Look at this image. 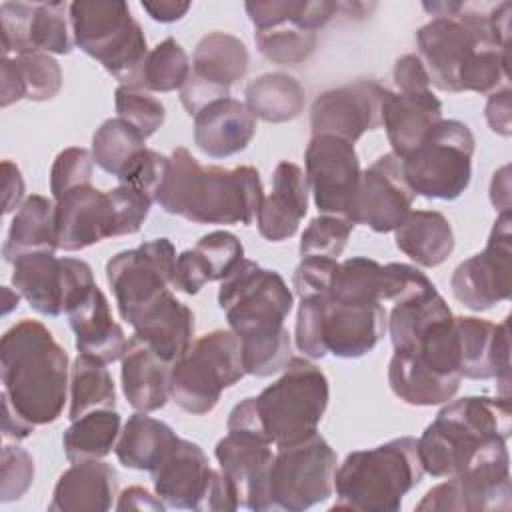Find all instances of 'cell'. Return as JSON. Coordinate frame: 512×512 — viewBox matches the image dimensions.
Here are the masks:
<instances>
[{
	"instance_id": "74e56055",
	"label": "cell",
	"mask_w": 512,
	"mask_h": 512,
	"mask_svg": "<svg viewBox=\"0 0 512 512\" xmlns=\"http://www.w3.org/2000/svg\"><path fill=\"white\" fill-rule=\"evenodd\" d=\"M462 380L442 378L420 366L404 352H394L388 364L392 392L410 406H436L452 400Z\"/></svg>"
},
{
	"instance_id": "003e7915",
	"label": "cell",
	"mask_w": 512,
	"mask_h": 512,
	"mask_svg": "<svg viewBox=\"0 0 512 512\" xmlns=\"http://www.w3.org/2000/svg\"><path fill=\"white\" fill-rule=\"evenodd\" d=\"M2 296H4V306H2V314L6 316L12 308H16L18 306V302H20V294L16 292V290H10L8 286H4L2 288Z\"/></svg>"
},
{
	"instance_id": "4fadbf2b",
	"label": "cell",
	"mask_w": 512,
	"mask_h": 512,
	"mask_svg": "<svg viewBox=\"0 0 512 512\" xmlns=\"http://www.w3.org/2000/svg\"><path fill=\"white\" fill-rule=\"evenodd\" d=\"M94 274L80 258H56L54 252H30L12 262V286L42 316L68 312L92 286Z\"/></svg>"
},
{
	"instance_id": "603a6c76",
	"label": "cell",
	"mask_w": 512,
	"mask_h": 512,
	"mask_svg": "<svg viewBox=\"0 0 512 512\" xmlns=\"http://www.w3.org/2000/svg\"><path fill=\"white\" fill-rule=\"evenodd\" d=\"M54 202L58 250L78 252L106 238H116V216L108 190L102 192L86 184Z\"/></svg>"
},
{
	"instance_id": "d6a6232c",
	"label": "cell",
	"mask_w": 512,
	"mask_h": 512,
	"mask_svg": "<svg viewBox=\"0 0 512 512\" xmlns=\"http://www.w3.org/2000/svg\"><path fill=\"white\" fill-rule=\"evenodd\" d=\"M122 392L136 412H156L170 400V370L172 364L154 354L136 336L128 340L120 358Z\"/></svg>"
},
{
	"instance_id": "7a4b0ae2",
	"label": "cell",
	"mask_w": 512,
	"mask_h": 512,
	"mask_svg": "<svg viewBox=\"0 0 512 512\" xmlns=\"http://www.w3.org/2000/svg\"><path fill=\"white\" fill-rule=\"evenodd\" d=\"M2 396L34 426L56 422L70 396L66 350L38 320L24 318L0 338Z\"/></svg>"
},
{
	"instance_id": "6125c7cd",
	"label": "cell",
	"mask_w": 512,
	"mask_h": 512,
	"mask_svg": "<svg viewBox=\"0 0 512 512\" xmlns=\"http://www.w3.org/2000/svg\"><path fill=\"white\" fill-rule=\"evenodd\" d=\"M0 106L6 108L18 100H24V88L20 82L18 68L14 64V58L2 56V66H0Z\"/></svg>"
},
{
	"instance_id": "bcb514c9",
	"label": "cell",
	"mask_w": 512,
	"mask_h": 512,
	"mask_svg": "<svg viewBox=\"0 0 512 512\" xmlns=\"http://www.w3.org/2000/svg\"><path fill=\"white\" fill-rule=\"evenodd\" d=\"M14 64L20 74L24 98L32 102H44L54 98L62 88L60 64L44 52H30L14 56Z\"/></svg>"
},
{
	"instance_id": "7c38bea8",
	"label": "cell",
	"mask_w": 512,
	"mask_h": 512,
	"mask_svg": "<svg viewBox=\"0 0 512 512\" xmlns=\"http://www.w3.org/2000/svg\"><path fill=\"white\" fill-rule=\"evenodd\" d=\"M176 248L168 238H152L138 248L114 254L106 264V280L124 322H132L172 288Z\"/></svg>"
},
{
	"instance_id": "484cf974",
	"label": "cell",
	"mask_w": 512,
	"mask_h": 512,
	"mask_svg": "<svg viewBox=\"0 0 512 512\" xmlns=\"http://www.w3.org/2000/svg\"><path fill=\"white\" fill-rule=\"evenodd\" d=\"M254 24V40L264 58L276 64H300L318 44V34L298 28L292 20L294 0H252L244 4Z\"/></svg>"
},
{
	"instance_id": "7dc6e473",
	"label": "cell",
	"mask_w": 512,
	"mask_h": 512,
	"mask_svg": "<svg viewBox=\"0 0 512 512\" xmlns=\"http://www.w3.org/2000/svg\"><path fill=\"white\" fill-rule=\"evenodd\" d=\"M354 224L340 216L320 214L302 232L300 238V256H322V258H334L344 252L348 238L352 234Z\"/></svg>"
},
{
	"instance_id": "816d5d0a",
	"label": "cell",
	"mask_w": 512,
	"mask_h": 512,
	"mask_svg": "<svg viewBox=\"0 0 512 512\" xmlns=\"http://www.w3.org/2000/svg\"><path fill=\"white\" fill-rule=\"evenodd\" d=\"M168 166H170V156H164L152 148H144L136 156V160L128 166V170L118 178V182L140 190L142 194H146L156 202V196L164 184Z\"/></svg>"
},
{
	"instance_id": "f5cc1de1",
	"label": "cell",
	"mask_w": 512,
	"mask_h": 512,
	"mask_svg": "<svg viewBox=\"0 0 512 512\" xmlns=\"http://www.w3.org/2000/svg\"><path fill=\"white\" fill-rule=\"evenodd\" d=\"M194 248L204 256V260L210 266L212 278L222 280L228 276V272L244 258V248L238 236L226 230H214L204 234Z\"/></svg>"
},
{
	"instance_id": "44dd1931",
	"label": "cell",
	"mask_w": 512,
	"mask_h": 512,
	"mask_svg": "<svg viewBox=\"0 0 512 512\" xmlns=\"http://www.w3.org/2000/svg\"><path fill=\"white\" fill-rule=\"evenodd\" d=\"M214 454L220 470L236 490L240 508L268 512V478L274 462L272 442L252 430L228 428Z\"/></svg>"
},
{
	"instance_id": "9f6ffc18",
	"label": "cell",
	"mask_w": 512,
	"mask_h": 512,
	"mask_svg": "<svg viewBox=\"0 0 512 512\" xmlns=\"http://www.w3.org/2000/svg\"><path fill=\"white\" fill-rule=\"evenodd\" d=\"M208 282H214L210 266L194 246L176 256L174 274H172V288H176V290H180L188 296H194Z\"/></svg>"
},
{
	"instance_id": "7402d4cb",
	"label": "cell",
	"mask_w": 512,
	"mask_h": 512,
	"mask_svg": "<svg viewBox=\"0 0 512 512\" xmlns=\"http://www.w3.org/2000/svg\"><path fill=\"white\" fill-rule=\"evenodd\" d=\"M510 318L494 324L478 316H454L460 374L470 380L496 378L500 396L510 400Z\"/></svg>"
},
{
	"instance_id": "3957f363",
	"label": "cell",
	"mask_w": 512,
	"mask_h": 512,
	"mask_svg": "<svg viewBox=\"0 0 512 512\" xmlns=\"http://www.w3.org/2000/svg\"><path fill=\"white\" fill-rule=\"evenodd\" d=\"M264 200L254 166H202L184 146L174 148L164 184L156 196L160 208L196 224L250 226Z\"/></svg>"
},
{
	"instance_id": "7bdbcfd3",
	"label": "cell",
	"mask_w": 512,
	"mask_h": 512,
	"mask_svg": "<svg viewBox=\"0 0 512 512\" xmlns=\"http://www.w3.org/2000/svg\"><path fill=\"white\" fill-rule=\"evenodd\" d=\"M190 72L192 64L186 50L176 38H166L148 52L138 88H144L148 92L182 90Z\"/></svg>"
},
{
	"instance_id": "e0dca14e",
	"label": "cell",
	"mask_w": 512,
	"mask_h": 512,
	"mask_svg": "<svg viewBox=\"0 0 512 512\" xmlns=\"http://www.w3.org/2000/svg\"><path fill=\"white\" fill-rule=\"evenodd\" d=\"M304 164L318 212L350 220L362 174L354 144L330 134L312 136L304 152Z\"/></svg>"
},
{
	"instance_id": "be15d7a7",
	"label": "cell",
	"mask_w": 512,
	"mask_h": 512,
	"mask_svg": "<svg viewBox=\"0 0 512 512\" xmlns=\"http://www.w3.org/2000/svg\"><path fill=\"white\" fill-rule=\"evenodd\" d=\"M34 428L36 426L16 412V408L2 396V438L6 442H20L26 440Z\"/></svg>"
},
{
	"instance_id": "2e32d148",
	"label": "cell",
	"mask_w": 512,
	"mask_h": 512,
	"mask_svg": "<svg viewBox=\"0 0 512 512\" xmlns=\"http://www.w3.org/2000/svg\"><path fill=\"white\" fill-rule=\"evenodd\" d=\"M512 480L508 452L480 460L430 488L416 504L418 512H492L510 510Z\"/></svg>"
},
{
	"instance_id": "f546056e",
	"label": "cell",
	"mask_w": 512,
	"mask_h": 512,
	"mask_svg": "<svg viewBox=\"0 0 512 512\" xmlns=\"http://www.w3.org/2000/svg\"><path fill=\"white\" fill-rule=\"evenodd\" d=\"M442 102L432 90L420 94H400L388 90L382 104V126L386 128L392 152L398 158L410 156L440 122Z\"/></svg>"
},
{
	"instance_id": "8fae6325",
	"label": "cell",
	"mask_w": 512,
	"mask_h": 512,
	"mask_svg": "<svg viewBox=\"0 0 512 512\" xmlns=\"http://www.w3.org/2000/svg\"><path fill=\"white\" fill-rule=\"evenodd\" d=\"M336 464V452L318 432L276 448L268 478L270 510L302 512L328 500L334 492Z\"/></svg>"
},
{
	"instance_id": "94428289",
	"label": "cell",
	"mask_w": 512,
	"mask_h": 512,
	"mask_svg": "<svg viewBox=\"0 0 512 512\" xmlns=\"http://www.w3.org/2000/svg\"><path fill=\"white\" fill-rule=\"evenodd\" d=\"M116 510H120V512H126V510L162 512V510H166V504H164L158 496H152L146 488H142V486H130V488H126V490L118 496Z\"/></svg>"
},
{
	"instance_id": "4316f807",
	"label": "cell",
	"mask_w": 512,
	"mask_h": 512,
	"mask_svg": "<svg viewBox=\"0 0 512 512\" xmlns=\"http://www.w3.org/2000/svg\"><path fill=\"white\" fill-rule=\"evenodd\" d=\"M70 328L76 336V350L102 364H112L124 356L126 334L114 322L108 298L94 284L68 312Z\"/></svg>"
},
{
	"instance_id": "03108f58",
	"label": "cell",
	"mask_w": 512,
	"mask_h": 512,
	"mask_svg": "<svg viewBox=\"0 0 512 512\" xmlns=\"http://www.w3.org/2000/svg\"><path fill=\"white\" fill-rule=\"evenodd\" d=\"M490 202L500 212H510V168L502 166L494 172L490 182Z\"/></svg>"
},
{
	"instance_id": "e575fe53",
	"label": "cell",
	"mask_w": 512,
	"mask_h": 512,
	"mask_svg": "<svg viewBox=\"0 0 512 512\" xmlns=\"http://www.w3.org/2000/svg\"><path fill=\"white\" fill-rule=\"evenodd\" d=\"M180 438L162 420L136 412L128 418L116 440L114 452L124 468L152 472Z\"/></svg>"
},
{
	"instance_id": "8992f818",
	"label": "cell",
	"mask_w": 512,
	"mask_h": 512,
	"mask_svg": "<svg viewBox=\"0 0 512 512\" xmlns=\"http://www.w3.org/2000/svg\"><path fill=\"white\" fill-rule=\"evenodd\" d=\"M282 372L258 396L238 402L226 428L252 430L274 448L314 436L330 400L328 378L316 364L298 356H292Z\"/></svg>"
},
{
	"instance_id": "ee69618b",
	"label": "cell",
	"mask_w": 512,
	"mask_h": 512,
	"mask_svg": "<svg viewBox=\"0 0 512 512\" xmlns=\"http://www.w3.org/2000/svg\"><path fill=\"white\" fill-rule=\"evenodd\" d=\"M28 44H30V52L60 54V56L70 54L74 48L70 4L34 2Z\"/></svg>"
},
{
	"instance_id": "8d00e7d4",
	"label": "cell",
	"mask_w": 512,
	"mask_h": 512,
	"mask_svg": "<svg viewBox=\"0 0 512 512\" xmlns=\"http://www.w3.org/2000/svg\"><path fill=\"white\" fill-rule=\"evenodd\" d=\"M244 104L254 118L270 124L290 122L306 104L304 86L286 72H268L254 78L244 90Z\"/></svg>"
},
{
	"instance_id": "52a82bcc",
	"label": "cell",
	"mask_w": 512,
	"mask_h": 512,
	"mask_svg": "<svg viewBox=\"0 0 512 512\" xmlns=\"http://www.w3.org/2000/svg\"><path fill=\"white\" fill-rule=\"evenodd\" d=\"M422 476L418 438L400 436L370 450L350 452L336 468V502L330 510L396 512Z\"/></svg>"
},
{
	"instance_id": "30bf717a",
	"label": "cell",
	"mask_w": 512,
	"mask_h": 512,
	"mask_svg": "<svg viewBox=\"0 0 512 512\" xmlns=\"http://www.w3.org/2000/svg\"><path fill=\"white\" fill-rule=\"evenodd\" d=\"M474 134L460 120H440L402 160L410 190L428 200H456L472 180Z\"/></svg>"
},
{
	"instance_id": "f35d334b",
	"label": "cell",
	"mask_w": 512,
	"mask_h": 512,
	"mask_svg": "<svg viewBox=\"0 0 512 512\" xmlns=\"http://www.w3.org/2000/svg\"><path fill=\"white\" fill-rule=\"evenodd\" d=\"M122 418L114 408L94 410L76 420L62 434V448L68 462L102 460L112 452L120 436Z\"/></svg>"
},
{
	"instance_id": "f6af8a7d",
	"label": "cell",
	"mask_w": 512,
	"mask_h": 512,
	"mask_svg": "<svg viewBox=\"0 0 512 512\" xmlns=\"http://www.w3.org/2000/svg\"><path fill=\"white\" fill-rule=\"evenodd\" d=\"M118 118L134 126L146 140L164 124L166 108L148 90L138 86H118L114 92Z\"/></svg>"
},
{
	"instance_id": "ac0fdd59",
	"label": "cell",
	"mask_w": 512,
	"mask_h": 512,
	"mask_svg": "<svg viewBox=\"0 0 512 512\" xmlns=\"http://www.w3.org/2000/svg\"><path fill=\"white\" fill-rule=\"evenodd\" d=\"M246 44L228 32H208L192 54V72L180 90V102L190 116L208 104L230 98V86L248 72Z\"/></svg>"
},
{
	"instance_id": "b9f144b4",
	"label": "cell",
	"mask_w": 512,
	"mask_h": 512,
	"mask_svg": "<svg viewBox=\"0 0 512 512\" xmlns=\"http://www.w3.org/2000/svg\"><path fill=\"white\" fill-rule=\"evenodd\" d=\"M146 148V138L122 118L104 120L92 136V158L116 180L128 170L136 156Z\"/></svg>"
},
{
	"instance_id": "6da1fadb",
	"label": "cell",
	"mask_w": 512,
	"mask_h": 512,
	"mask_svg": "<svg viewBox=\"0 0 512 512\" xmlns=\"http://www.w3.org/2000/svg\"><path fill=\"white\" fill-rule=\"evenodd\" d=\"M294 296L284 278L242 258L220 280L218 306L242 346L246 374L266 378L292 360V340L284 326Z\"/></svg>"
},
{
	"instance_id": "e7e4bbea",
	"label": "cell",
	"mask_w": 512,
	"mask_h": 512,
	"mask_svg": "<svg viewBox=\"0 0 512 512\" xmlns=\"http://www.w3.org/2000/svg\"><path fill=\"white\" fill-rule=\"evenodd\" d=\"M140 6L152 20L162 24L176 22L184 18L186 12L190 10V2H182V0H144L140 2Z\"/></svg>"
},
{
	"instance_id": "681fc988",
	"label": "cell",
	"mask_w": 512,
	"mask_h": 512,
	"mask_svg": "<svg viewBox=\"0 0 512 512\" xmlns=\"http://www.w3.org/2000/svg\"><path fill=\"white\" fill-rule=\"evenodd\" d=\"M34 458L18 444H4L0 454V500H20L34 482Z\"/></svg>"
},
{
	"instance_id": "5b68a950",
	"label": "cell",
	"mask_w": 512,
	"mask_h": 512,
	"mask_svg": "<svg viewBox=\"0 0 512 512\" xmlns=\"http://www.w3.org/2000/svg\"><path fill=\"white\" fill-rule=\"evenodd\" d=\"M422 8L434 18L416 30L418 58L442 92H460V72L480 48L510 46V2L488 12L466 2H424Z\"/></svg>"
},
{
	"instance_id": "ab89813d",
	"label": "cell",
	"mask_w": 512,
	"mask_h": 512,
	"mask_svg": "<svg viewBox=\"0 0 512 512\" xmlns=\"http://www.w3.org/2000/svg\"><path fill=\"white\" fill-rule=\"evenodd\" d=\"M68 418L76 420L94 410L116 406V386L106 364L78 354L70 366Z\"/></svg>"
},
{
	"instance_id": "11a10c76",
	"label": "cell",
	"mask_w": 512,
	"mask_h": 512,
	"mask_svg": "<svg viewBox=\"0 0 512 512\" xmlns=\"http://www.w3.org/2000/svg\"><path fill=\"white\" fill-rule=\"evenodd\" d=\"M338 268V260L322 256H302L292 274V288L302 298L328 296L332 276Z\"/></svg>"
},
{
	"instance_id": "f907efd6",
	"label": "cell",
	"mask_w": 512,
	"mask_h": 512,
	"mask_svg": "<svg viewBox=\"0 0 512 512\" xmlns=\"http://www.w3.org/2000/svg\"><path fill=\"white\" fill-rule=\"evenodd\" d=\"M324 300L326 296H308V298H302L298 306L294 344L298 352H302L306 358H312V360L324 358L328 354L322 340Z\"/></svg>"
},
{
	"instance_id": "d4e9b609",
	"label": "cell",
	"mask_w": 512,
	"mask_h": 512,
	"mask_svg": "<svg viewBox=\"0 0 512 512\" xmlns=\"http://www.w3.org/2000/svg\"><path fill=\"white\" fill-rule=\"evenodd\" d=\"M386 332L382 304H350L326 296L322 316V340L326 352L336 358H362L372 352Z\"/></svg>"
},
{
	"instance_id": "db71d44e",
	"label": "cell",
	"mask_w": 512,
	"mask_h": 512,
	"mask_svg": "<svg viewBox=\"0 0 512 512\" xmlns=\"http://www.w3.org/2000/svg\"><path fill=\"white\" fill-rule=\"evenodd\" d=\"M108 196L114 206L116 236L136 234L142 228L146 216L150 214V206L154 204V200L140 190L124 184L108 190Z\"/></svg>"
},
{
	"instance_id": "836d02e7",
	"label": "cell",
	"mask_w": 512,
	"mask_h": 512,
	"mask_svg": "<svg viewBox=\"0 0 512 512\" xmlns=\"http://www.w3.org/2000/svg\"><path fill=\"white\" fill-rule=\"evenodd\" d=\"M394 242L418 266L434 268L448 260L454 250V232L448 218L438 210H410L394 230Z\"/></svg>"
},
{
	"instance_id": "277c9868",
	"label": "cell",
	"mask_w": 512,
	"mask_h": 512,
	"mask_svg": "<svg viewBox=\"0 0 512 512\" xmlns=\"http://www.w3.org/2000/svg\"><path fill=\"white\" fill-rule=\"evenodd\" d=\"M510 432V400L488 396L448 400L418 438L424 474L448 478L480 460L504 454Z\"/></svg>"
},
{
	"instance_id": "f1b7e54d",
	"label": "cell",
	"mask_w": 512,
	"mask_h": 512,
	"mask_svg": "<svg viewBox=\"0 0 512 512\" xmlns=\"http://www.w3.org/2000/svg\"><path fill=\"white\" fill-rule=\"evenodd\" d=\"M256 134V118L244 102L222 98L194 116V144L210 158L242 152Z\"/></svg>"
},
{
	"instance_id": "9a60e30c",
	"label": "cell",
	"mask_w": 512,
	"mask_h": 512,
	"mask_svg": "<svg viewBox=\"0 0 512 512\" xmlns=\"http://www.w3.org/2000/svg\"><path fill=\"white\" fill-rule=\"evenodd\" d=\"M434 288L432 280L416 266L402 262L382 266L372 258L354 256L338 262L328 296L350 304H398Z\"/></svg>"
},
{
	"instance_id": "1f68e13d",
	"label": "cell",
	"mask_w": 512,
	"mask_h": 512,
	"mask_svg": "<svg viewBox=\"0 0 512 512\" xmlns=\"http://www.w3.org/2000/svg\"><path fill=\"white\" fill-rule=\"evenodd\" d=\"M118 494V474L102 460L72 464L54 486L50 512H106Z\"/></svg>"
},
{
	"instance_id": "d590c367",
	"label": "cell",
	"mask_w": 512,
	"mask_h": 512,
	"mask_svg": "<svg viewBox=\"0 0 512 512\" xmlns=\"http://www.w3.org/2000/svg\"><path fill=\"white\" fill-rule=\"evenodd\" d=\"M56 250V202L40 194L26 196L10 222L2 246L4 260L12 264L22 254Z\"/></svg>"
},
{
	"instance_id": "6f0895ef",
	"label": "cell",
	"mask_w": 512,
	"mask_h": 512,
	"mask_svg": "<svg viewBox=\"0 0 512 512\" xmlns=\"http://www.w3.org/2000/svg\"><path fill=\"white\" fill-rule=\"evenodd\" d=\"M396 92L400 94H420L430 90V76L418 54H404L396 60L392 70Z\"/></svg>"
},
{
	"instance_id": "60d3db41",
	"label": "cell",
	"mask_w": 512,
	"mask_h": 512,
	"mask_svg": "<svg viewBox=\"0 0 512 512\" xmlns=\"http://www.w3.org/2000/svg\"><path fill=\"white\" fill-rule=\"evenodd\" d=\"M450 316L454 314L436 288L420 296H414L410 300L394 304V308L390 310V316L386 318V328L390 332L394 350L408 348L432 324Z\"/></svg>"
},
{
	"instance_id": "ba28073f",
	"label": "cell",
	"mask_w": 512,
	"mask_h": 512,
	"mask_svg": "<svg viewBox=\"0 0 512 512\" xmlns=\"http://www.w3.org/2000/svg\"><path fill=\"white\" fill-rule=\"evenodd\" d=\"M74 44L98 60L120 86H138L148 44L126 2L78 0L70 4Z\"/></svg>"
},
{
	"instance_id": "cb8c5ba5",
	"label": "cell",
	"mask_w": 512,
	"mask_h": 512,
	"mask_svg": "<svg viewBox=\"0 0 512 512\" xmlns=\"http://www.w3.org/2000/svg\"><path fill=\"white\" fill-rule=\"evenodd\" d=\"M150 474L154 492L166 508L202 510L214 468L196 442L180 438Z\"/></svg>"
},
{
	"instance_id": "91938a15",
	"label": "cell",
	"mask_w": 512,
	"mask_h": 512,
	"mask_svg": "<svg viewBox=\"0 0 512 512\" xmlns=\"http://www.w3.org/2000/svg\"><path fill=\"white\" fill-rule=\"evenodd\" d=\"M2 212L10 214L20 208V204L26 200L24 198V178L20 168L12 160L2 162Z\"/></svg>"
},
{
	"instance_id": "5bb4252c",
	"label": "cell",
	"mask_w": 512,
	"mask_h": 512,
	"mask_svg": "<svg viewBox=\"0 0 512 512\" xmlns=\"http://www.w3.org/2000/svg\"><path fill=\"white\" fill-rule=\"evenodd\" d=\"M454 298L474 312L490 310L512 294V214H500L482 252L462 260L450 278Z\"/></svg>"
},
{
	"instance_id": "d6986e66",
	"label": "cell",
	"mask_w": 512,
	"mask_h": 512,
	"mask_svg": "<svg viewBox=\"0 0 512 512\" xmlns=\"http://www.w3.org/2000/svg\"><path fill=\"white\" fill-rule=\"evenodd\" d=\"M414 196L404 178L402 160L394 152H386L362 170L350 222L378 234L394 232L410 214Z\"/></svg>"
},
{
	"instance_id": "ffe728a7",
	"label": "cell",
	"mask_w": 512,
	"mask_h": 512,
	"mask_svg": "<svg viewBox=\"0 0 512 512\" xmlns=\"http://www.w3.org/2000/svg\"><path fill=\"white\" fill-rule=\"evenodd\" d=\"M388 88L358 80L322 92L310 108L312 136L330 134L356 142L364 132L382 126V104Z\"/></svg>"
},
{
	"instance_id": "4dcf8cb0",
	"label": "cell",
	"mask_w": 512,
	"mask_h": 512,
	"mask_svg": "<svg viewBox=\"0 0 512 512\" xmlns=\"http://www.w3.org/2000/svg\"><path fill=\"white\" fill-rule=\"evenodd\" d=\"M132 328L134 336L168 364H174L194 342V314L170 290L150 304Z\"/></svg>"
},
{
	"instance_id": "680465c9",
	"label": "cell",
	"mask_w": 512,
	"mask_h": 512,
	"mask_svg": "<svg viewBox=\"0 0 512 512\" xmlns=\"http://www.w3.org/2000/svg\"><path fill=\"white\" fill-rule=\"evenodd\" d=\"M486 122L492 132L498 136L508 138L512 134V92L510 86L496 90L488 96L486 108H484Z\"/></svg>"
},
{
	"instance_id": "c3c4849f",
	"label": "cell",
	"mask_w": 512,
	"mask_h": 512,
	"mask_svg": "<svg viewBox=\"0 0 512 512\" xmlns=\"http://www.w3.org/2000/svg\"><path fill=\"white\" fill-rule=\"evenodd\" d=\"M92 174H94V158L90 150L80 146L64 148L62 152H58L50 168L52 198L58 200L66 192L90 184Z\"/></svg>"
},
{
	"instance_id": "83f0119b",
	"label": "cell",
	"mask_w": 512,
	"mask_h": 512,
	"mask_svg": "<svg viewBox=\"0 0 512 512\" xmlns=\"http://www.w3.org/2000/svg\"><path fill=\"white\" fill-rule=\"evenodd\" d=\"M308 180L300 166L282 160L272 174V194L264 196L256 224L262 238L282 242L298 232L300 220L308 212Z\"/></svg>"
},
{
	"instance_id": "9c48e42d",
	"label": "cell",
	"mask_w": 512,
	"mask_h": 512,
	"mask_svg": "<svg viewBox=\"0 0 512 512\" xmlns=\"http://www.w3.org/2000/svg\"><path fill=\"white\" fill-rule=\"evenodd\" d=\"M246 376L242 346L232 330H212L196 338L172 364L170 400L184 412H212L226 388Z\"/></svg>"
}]
</instances>
